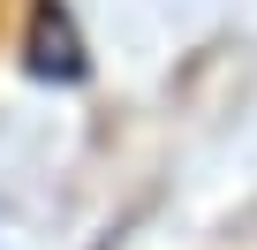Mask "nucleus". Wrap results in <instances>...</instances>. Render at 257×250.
<instances>
[{
  "mask_svg": "<svg viewBox=\"0 0 257 250\" xmlns=\"http://www.w3.org/2000/svg\"><path fill=\"white\" fill-rule=\"evenodd\" d=\"M23 61L38 68V76H83V46H68V16L53 8V0H46V8H38V31H31V46H23Z\"/></svg>",
  "mask_w": 257,
  "mask_h": 250,
  "instance_id": "f257e3e1",
  "label": "nucleus"
}]
</instances>
